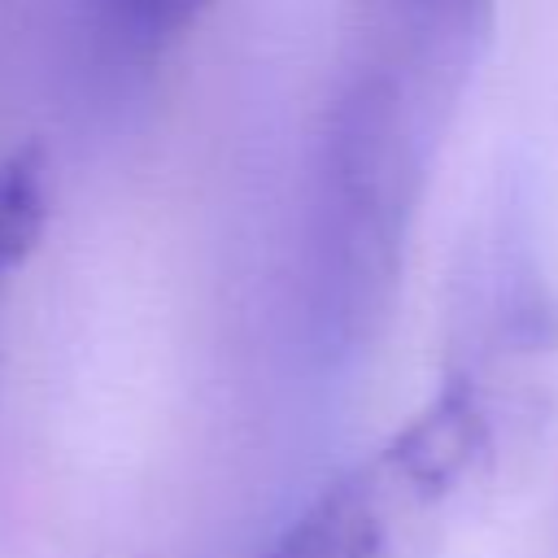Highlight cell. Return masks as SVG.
I'll use <instances>...</instances> for the list:
<instances>
[{"mask_svg": "<svg viewBox=\"0 0 558 558\" xmlns=\"http://www.w3.org/2000/svg\"><path fill=\"white\" fill-rule=\"evenodd\" d=\"M427 113L392 70H362L331 105L318 153L314 292L340 340L384 318L423 183Z\"/></svg>", "mask_w": 558, "mask_h": 558, "instance_id": "6da1fadb", "label": "cell"}, {"mask_svg": "<svg viewBox=\"0 0 558 558\" xmlns=\"http://www.w3.org/2000/svg\"><path fill=\"white\" fill-rule=\"evenodd\" d=\"M436 501L384 449L371 466L323 488L262 558H401V501Z\"/></svg>", "mask_w": 558, "mask_h": 558, "instance_id": "7a4b0ae2", "label": "cell"}, {"mask_svg": "<svg viewBox=\"0 0 558 558\" xmlns=\"http://www.w3.org/2000/svg\"><path fill=\"white\" fill-rule=\"evenodd\" d=\"M410 35V52L423 61V83L445 87L449 74H462L471 48L488 35L493 0H388ZM449 92V87H445Z\"/></svg>", "mask_w": 558, "mask_h": 558, "instance_id": "3957f363", "label": "cell"}, {"mask_svg": "<svg viewBox=\"0 0 558 558\" xmlns=\"http://www.w3.org/2000/svg\"><path fill=\"white\" fill-rule=\"evenodd\" d=\"M48 227V153L22 144L0 161V270L22 266Z\"/></svg>", "mask_w": 558, "mask_h": 558, "instance_id": "277c9868", "label": "cell"}, {"mask_svg": "<svg viewBox=\"0 0 558 558\" xmlns=\"http://www.w3.org/2000/svg\"><path fill=\"white\" fill-rule=\"evenodd\" d=\"M214 0H105L113 26L131 39V44H166L174 35H183Z\"/></svg>", "mask_w": 558, "mask_h": 558, "instance_id": "5b68a950", "label": "cell"}]
</instances>
